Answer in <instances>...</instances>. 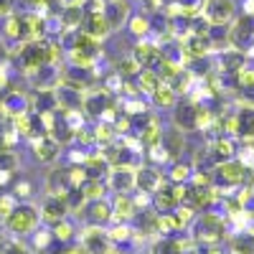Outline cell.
Instances as JSON below:
<instances>
[{
	"mask_svg": "<svg viewBox=\"0 0 254 254\" xmlns=\"http://www.w3.org/2000/svg\"><path fill=\"white\" fill-rule=\"evenodd\" d=\"M38 224V211L33 206H15L13 214L5 219V226L13 234H31Z\"/></svg>",
	"mask_w": 254,
	"mask_h": 254,
	"instance_id": "obj_1",
	"label": "cell"
},
{
	"mask_svg": "<svg viewBox=\"0 0 254 254\" xmlns=\"http://www.w3.org/2000/svg\"><path fill=\"white\" fill-rule=\"evenodd\" d=\"M208 15L216 23H226L234 15V5H231V0H208Z\"/></svg>",
	"mask_w": 254,
	"mask_h": 254,
	"instance_id": "obj_2",
	"label": "cell"
},
{
	"mask_svg": "<svg viewBox=\"0 0 254 254\" xmlns=\"http://www.w3.org/2000/svg\"><path fill=\"white\" fill-rule=\"evenodd\" d=\"M66 201H64L61 196H51V198H46V203H44V216L49 219V221H61V216L66 214Z\"/></svg>",
	"mask_w": 254,
	"mask_h": 254,
	"instance_id": "obj_3",
	"label": "cell"
},
{
	"mask_svg": "<svg viewBox=\"0 0 254 254\" xmlns=\"http://www.w3.org/2000/svg\"><path fill=\"white\" fill-rule=\"evenodd\" d=\"M176 117H178L181 127H196L198 125V110L193 107V104H183V107H178Z\"/></svg>",
	"mask_w": 254,
	"mask_h": 254,
	"instance_id": "obj_4",
	"label": "cell"
},
{
	"mask_svg": "<svg viewBox=\"0 0 254 254\" xmlns=\"http://www.w3.org/2000/svg\"><path fill=\"white\" fill-rule=\"evenodd\" d=\"M112 26H110V20L104 18V13H97V15H92L89 18V26H87V31L94 36V38H99V36H104Z\"/></svg>",
	"mask_w": 254,
	"mask_h": 254,
	"instance_id": "obj_5",
	"label": "cell"
},
{
	"mask_svg": "<svg viewBox=\"0 0 254 254\" xmlns=\"http://www.w3.org/2000/svg\"><path fill=\"white\" fill-rule=\"evenodd\" d=\"M56 153H59L56 140H41V142L36 145V155H38V160H44V163L54 160V158H56Z\"/></svg>",
	"mask_w": 254,
	"mask_h": 254,
	"instance_id": "obj_6",
	"label": "cell"
},
{
	"mask_svg": "<svg viewBox=\"0 0 254 254\" xmlns=\"http://www.w3.org/2000/svg\"><path fill=\"white\" fill-rule=\"evenodd\" d=\"M221 173H224L231 183H237V181L244 178V168H242L239 163H224V165H221Z\"/></svg>",
	"mask_w": 254,
	"mask_h": 254,
	"instance_id": "obj_7",
	"label": "cell"
},
{
	"mask_svg": "<svg viewBox=\"0 0 254 254\" xmlns=\"http://www.w3.org/2000/svg\"><path fill=\"white\" fill-rule=\"evenodd\" d=\"M153 94H155V102L160 104V107H171V104H173V89L171 87H163V84H160Z\"/></svg>",
	"mask_w": 254,
	"mask_h": 254,
	"instance_id": "obj_8",
	"label": "cell"
},
{
	"mask_svg": "<svg viewBox=\"0 0 254 254\" xmlns=\"http://www.w3.org/2000/svg\"><path fill=\"white\" fill-rule=\"evenodd\" d=\"M15 165H18V158L13 155V150H0V171H15Z\"/></svg>",
	"mask_w": 254,
	"mask_h": 254,
	"instance_id": "obj_9",
	"label": "cell"
},
{
	"mask_svg": "<svg viewBox=\"0 0 254 254\" xmlns=\"http://www.w3.org/2000/svg\"><path fill=\"white\" fill-rule=\"evenodd\" d=\"M13 208H15V198L13 196H0V221H3V224L13 214Z\"/></svg>",
	"mask_w": 254,
	"mask_h": 254,
	"instance_id": "obj_10",
	"label": "cell"
},
{
	"mask_svg": "<svg viewBox=\"0 0 254 254\" xmlns=\"http://www.w3.org/2000/svg\"><path fill=\"white\" fill-rule=\"evenodd\" d=\"M135 181H137L142 188H155V186H158V176H155L153 171H140V173L135 176Z\"/></svg>",
	"mask_w": 254,
	"mask_h": 254,
	"instance_id": "obj_11",
	"label": "cell"
},
{
	"mask_svg": "<svg viewBox=\"0 0 254 254\" xmlns=\"http://www.w3.org/2000/svg\"><path fill=\"white\" fill-rule=\"evenodd\" d=\"M135 56H137V64H150V59H153V56H158V54H155V49H153V46L140 44V46H137V51H135Z\"/></svg>",
	"mask_w": 254,
	"mask_h": 254,
	"instance_id": "obj_12",
	"label": "cell"
},
{
	"mask_svg": "<svg viewBox=\"0 0 254 254\" xmlns=\"http://www.w3.org/2000/svg\"><path fill=\"white\" fill-rule=\"evenodd\" d=\"M5 110L8 112H23V97H20V94H10L8 99H5Z\"/></svg>",
	"mask_w": 254,
	"mask_h": 254,
	"instance_id": "obj_13",
	"label": "cell"
},
{
	"mask_svg": "<svg viewBox=\"0 0 254 254\" xmlns=\"http://www.w3.org/2000/svg\"><path fill=\"white\" fill-rule=\"evenodd\" d=\"M5 33L8 36H20V33H23V20H20V18H10L8 26H5Z\"/></svg>",
	"mask_w": 254,
	"mask_h": 254,
	"instance_id": "obj_14",
	"label": "cell"
},
{
	"mask_svg": "<svg viewBox=\"0 0 254 254\" xmlns=\"http://www.w3.org/2000/svg\"><path fill=\"white\" fill-rule=\"evenodd\" d=\"M142 87H145L147 92H155V89L160 87V84H158V76H155L153 71H145V74H142Z\"/></svg>",
	"mask_w": 254,
	"mask_h": 254,
	"instance_id": "obj_15",
	"label": "cell"
},
{
	"mask_svg": "<svg viewBox=\"0 0 254 254\" xmlns=\"http://www.w3.org/2000/svg\"><path fill=\"white\" fill-rule=\"evenodd\" d=\"M142 142H145V145H153V142H158V127H155V125H150V127L145 130Z\"/></svg>",
	"mask_w": 254,
	"mask_h": 254,
	"instance_id": "obj_16",
	"label": "cell"
},
{
	"mask_svg": "<svg viewBox=\"0 0 254 254\" xmlns=\"http://www.w3.org/2000/svg\"><path fill=\"white\" fill-rule=\"evenodd\" d=\"M158 254H178V244L176 242H163V244H158Z\"/></svg>",
	"mask_w": 254,
	"mask_h": 254,
	"instance_id": "obj_17",
	"label": "cell"
},
{
	"mask_svg": "<svg viewBox=\"0 0 254 254\" xmlns=\"http://www.w3.org/2000/svg\"><path fill=\"white\" fill-rule=\"evenodd\" d=\"M79 18H81V8H79V5H76V8H69V13H66V26L79 23Z\"/></svg>",
	"mask_w": 254,
	"mask_h": 254,
	"instance_id": "obj_18",
	"label": "cell"
},
{
	"mask_svg": "<svg viewBox=\"0 0 254 254\" xmlns=\"http://www.w3.org/2000/svg\"><path fill=\"white\" fill-rule=\"evenodd\" d=\"M56 237H59V239H69V237H71L69 224H56Z\"/></svg>",
	"mask_w": 254,
	"mask_h": 254,
	"instance_id": "obj_19",
	"label": "cell"
},
{
	"mask_svg": "<svg viewBox=\"0 0 254 254\" xmlns=\"http://www.w3.org/2000/svg\"><path fill=\"white\" fill-rule=\"evenodd\" d=\"M216 145H219V147H214V153L219 150V155H221V158H226V155H231V145H229L226 140H224V142H216Z\"/></svg>",
	"mask_w": 254,
	"mask_h": 254,
	"instance_id": "obj_20",
	"label": "cell"
},
{
	"mask_svg": "<svg viewBox=\"0 0 254 254\" xmlns=\"http://www.w3.org/2000/svg\"><path fill=\"white\" fill-rule=\"evenodd\" d=\"M87 196H89V198H92V196H94V198H99V196H102V188H99V183H89V188H87Z\"/></svg>",
	"mask_w": 254,
	"mask_h": 254,
	"instance_id": "obj_21",
	"label": "cell"
},
{
	"mask_svg": "<svg viewBox=\"0 0 254 254\" xmlns=\"http://www.w3.org/2000/svg\"><path fill=\"white\" fill-rule=\"evenodd\" d=\"M242 84L244 87H254V71H244L242 74Z\"/></svg>",
	"mask_w": 254,
	"mask_h": 254,
	"instance_id": "obj_22",
	"label": "cell"
},
{
	"mask_svg": "<svg viewBox=\"0 0 254 254\" xmlns=\"http://www.w3.org/2000/svg\"><path fill=\"white\" fill-rule=\"evenodd\" d=\"M94 214H97V219H107V206L104 203H97V208H92Z\"/></svg>",
	"mask_w": 254,
	"mask_h": 254,
	"instance_id": "obj_23",
	"label": "cell"
},
{
	"mask_svg": "<svg viewBox=\"0 0 254 254\" xmlns=\"http://www.w3.org/2000/svg\"><path fill=\"white\" fill-rule=\"evenodd\" d=\"M120 214H122V216L130 214V201H127V198H120Z\"/></svg>",
	"mask_w": 254,
	"mask_h": 254,
	"instance_id": "obj_24",
	"label": "cell"
},
{
	"mask_svg": "<svg viewBox=\"0 0 254 254\" xmlns=\"http://www.w3.org/2000/svg\"><path fill=\"white\" fill-rule=\"evenodd\" d=\"M122 71H127V74L137 71V64H135V61H122Z\"/></svg>",
	"mask_w": 254,
	"mask_h": 254,
	"instance_id": "obj_25",
	"label": "cell"
},
{
	"mask_svg": "<svg viewBox=\"0 0 254 254\" xmlns=\"http://www.w3.org/2000/svg\"><path fill=\"white\" fill-rule=\"evenodd\" d=\"M28 183H18V196H28Z\"/></svg>",
	"mask_w": 254,
	"mask_h": 254,
	"instance_id": "obj_26",
	"label": "cell"
},
{
	"mask_svg": "<svg viewBox=\"0 0 254 254\" xmlns=\"http://www.w3.org/2000/svg\"><path fill=\"white\" fill-rule=\"evenodd\" d=\"M5 81H8V76H5V69H3V66H0V89H3V87H5Z\"/></svg>",
	"mask_w": 254,
	"mask_h": 254,
	"instance_id": "obj_27",
	"label": "cell"
},
{
	"mask_svg": "<svg viewBox=\"0 0 254 254\" xmlns=\"http://www.w3.org/2000/svg\"><path fill=\"white\" fill-rule=\"evenodd\" d=\"M115 254H120V252H115Z\"/></svg>",
	"mask_w": 254,
	"mask_h": 254,
	"instance_id": "obj_28",
	"label": "cell"
}]
</instances>
